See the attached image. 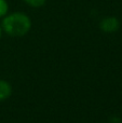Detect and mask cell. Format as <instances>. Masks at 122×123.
Instances as JSON below:
<instances>
[{
    "mask_svg": "<svg viewBox=\"0 0 122 123\" xmlns=\"http://www.w3.org/2000/svg\"><path fill=\"white\" fill-rule=\"evenodd\" d=\"M11 93H12V87L10 83H8L6 80H0V102L8 99Z\"/></svg>",
    "mask_w": 122,
    "mask_h": 123,
    "instance_id": "obj_3",
    "label": "cell"
},
{
    "mask_svg": "<svg viewBox=\"0 0 122 123\" xmlns=\"http://www.w3.org/2000/svg\"><path fill=\"white\" fill-rule=\"evenodd\" d=\"M1 27L6 34L12 37L25 36L31 27V21L27 14L23 12H14L3 17Z\"/></svg>",
    "mask_w": 122,
    "mask_h": 123,
    "instance_id": "obj_1",
    "label": "cell"
},
{
    "mask_svg": "<svg viewBox=\"0 0 122 123\" xmlns=\"http://www.w3.org/2000/svg\"><path fill=\"white\" fill-rule=\"evenodd\" d=\"M119 27H120V22L115 16H106L99 23V28L104 32H108V34L117 31Z\"/></svg>",
    "mask_w": 122,
    "mask_h": 123,
    "instance_id": "obj_2",
    "label": "cell"
},
{
    "mask_svg": "<svg viewBox=\"0 0 122 123\" xmlns=\"http://www.w3.org/2000/svg\"><path fill=\"white\" fill-rule=\"evenodd\" d=\"M2 31H3V30H2V27H1V25H0V39H1V36H2Z\"/></svg>",
    "mask_w": 122,
    "mask_h": 123,
    "instance_id": "obj_6",
    "label": "cell"
},
{
    "mask_svg": "<svg viewBox=\"0 0 122 123\" xmlns=\"http://www.w3.org/2000/svg\"><path fill=\"white\" fill-rule=\"evenodd\" d=\"M9 12V3L6 0H0V18L4 17Z\"/></svg>",
    "mask_w": 122,
    "mask_h": 123,
    "instance_id": "obj_4",
    "label": "cell"
},
{
    "mask_svg": "<svg viewBox=\"0 0 122 123\" xmlns=\"http://www.w3.org/2000/svg\"><path fill=\"white\" fill-rule=\"evenodd\" d=\"M23 1L29 6H32V8H40V6H44L47 0H23Z\"/></svg>",
    "mask_w": 122,
    "mask_h": 123,
    "instance_id": "obj_5",
    "label": "cell"
}]
</instances>
